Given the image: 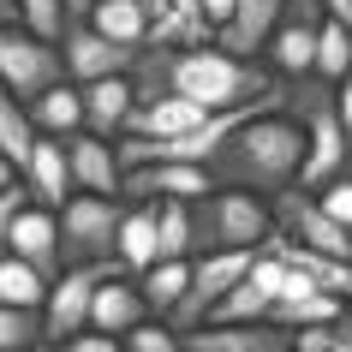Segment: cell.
<instances>
[{
  "mask_svg": "<svg viewBox=\"0 0 352 352\" xmlns=\"http://www.w3.org/2000/svg\"><path fill=\"white\" fill-rule=\"evenodd\" d=\"M155 233H162V257L155 263H191V204L162 197L155 204Z\"/></svg>",
  "mask_w": 352,
  "mask_h": 352,
  "instance_id": "obj_23",
  "label": "cell"
},
{
  "mask_svg": "<svg viewBox=\"0 0 352 352\" xmlns=\"http://www.w3.org/2000/svg\"><path fill=\"white\" fill-rule=\"evenodd\" d=\"M334 113H340V131H346V144H352V84L346 78L334 84Z\"/></svg>",
  "mask_w": 352,
  "mask_h": 352,
  "instance_id": "obj_33",
  "label": "cell"
},
{
  "mask_svg": "<svg viewBox=\"0 0 352 352\" xmlns=\"http://www.w3.org/2000/svg\"><path fill=\"white\" fill-rule=\"evenodd\" d=\"M48 287H54L48 275H36L30 263L0 251V305H12V311H42V305H48Z\"/></svg>",
  "mask_w": 352,
  "mask_h": 352,
  "instance_id": "obj_21",
  "label": "cell"
},
{
  "mask_svg": "<svg viewBox=\"0 0 352 352\" xmlns=\"http://www.w3.org/2000/svg\"><path fill=\"white\" fill-rule=\"evenodd\" d=\"M6 186H19V167H12L6 155H0V191H6Z\"/></svg>",
  "mask_w": 352,
  "mask_h": 352,
  "instance_id": "obj_37",
  "label": "cell"
},
{
  "mask_svg": "<svg viewBox=\"0 0 352 352\" xmlns=\"http://www.w3.org/2000/svg\"><path fill=\"white\" fill-rule=\"evenodd\" d=\"M24 346H42V311L0 305V352H24Z\"/></svg>",
  "mask_w": 352,
  "mask_h": 352,
  "instance_id": "obj_26",
  "label": "cell"
},
{
  "mask_svg": "<svg viewBox=\"0 0 352 352\" xmlns=\"http://www.w3.org/2000/svg\"><path fill=\"white\" fill-rule=\"evenodd\" d=\"M340 316H346V298H334V293H322V287H311V293L280 298L275 311H269V322H275V329H287V334H298V329H322V322H340Z\"/></svg>",
  "mask_w": 352,
  "mask_h": 352,
  "instance_id": "obj_19",
  "label": "cell"
},
{
  "mask_svg": "<svg viewBox=\"0 0 352 352\" xmlns=\"http://www.w3.org/2000/svg\"><path fill=\"white\" fill-rule=\"evenodd\" d=\"M120 215H126V204H120V197H90V191H72V197L54 209V221H60V269L113 263V233H120Z\"/></svg>",
  "mask_w": 352,
  "mask_h": 352,
  "instance_id": "obj_4",
  "label": "cell"
},
{
  "mask_svg": "<svg viewBox=\"0 0 352 352\" xmlns=\"http://www.w3.org/2000/svg\"><path fill=\"white\" fill-rule=\"evenodd\" d=\"M6 257H19V263H30L36 275H48L54 280L60 275V221L48 215V209H24L19 221H12V233H6Z\"/></svg>",
  "mask_w": 352,
  "mask_h": 352,
  "instance_id": "obj_13",
  "label": "cell"
},
{
  "mask_svg": "<svg viewBox=\"0 0 352 352\" xmlns=\"http://www.w3.org/2000/svg\"><path fill=\"white\" fill-rule=\"evenodd\" d=\"M96 30V36H108L113 48H149V12H144V0H102L90 19H84Z\"/></svg>",
  "mask_w": 352,
  "mask_h": 352,
  "instance_id": "obj_17",
  "label": "cell"
},
{
  "mask_svg": "<svg viewBox=\"0 0 352 352\" xmlns=\"http://www.w3.org/2000/svg\"><path fill=\"white\" fill-rule=\"evenodd\" d=\"M346 322H352V298H346Z\"/></svg>",
  "mask_w": 352,
  "mask_h": 352,
  "instance_id": "obj_38",
  "label": "cell"
},
{
  "mask_svg": "<svg viewBox=\"0 0 352 352\" xmlns=\"http://www.w3.org/2000/svg\"><path fill=\"white\" fill-rule=\"evenodd\" d=\"M0 30H19V0H0Z\"/></svg>",
  "mask_w": 352,
  "mask_h": 352,
  "instance_id": "obj_36",
  "label": "cell"
},
{
  "mask_svg": "<svg viewBox=\"0 0 352 352\" xmlns=\"http://www.w3.org/2000/svg\"><path fill=\"white\" fill-rule=\"evenodd\" d=\"M138 322H149V305H144V293H138V275L113 269V275L96 287V298H90V329L120 340V334H131Z\"/></svg>",
  "mask_w": 352,
  "mask_h": 352,
  "instance_id": "obj_12",
  "label": "cell"
},
{
  "mask_svg": "<svg viewBox=\"0 0 352 352\" xmlns=\"http://www.w3.org/2000/svg\"><path fill=\"white\" fill-rule=\"evenodd\" d=\"M298 162H305V126L293 120V108H263L209 162V186L275 197V191H287L298 179Z\"/></svg>",
  "mask_w": 352,
  "mask_h": 352,
  "instance_id": "obj_2",
  "label": "cell"
},
{
  "mask_svg": "<svg viewBox=\"0 0 352 352\" xmlns=\"http://www.w3.org/2000/svg\"><path fill=\"white\" fill-rule=\"evenodd\" d=\"M24 209H30V191H24V179H19V186L0 191V251H6V233H12V221H19Z\"/></svg>",
  "mask_w": 352,
  "mask_h": 352,
  "instance_id": "obj_30",
  "label": "cell"
},
{
  "mask_svg": "<svg viewBox=\"0 0 352 352\" xmlns=\"http://www.w3.org/2000/svg\"><path fill=\"white\" fill-rule=\"evenodd\" d=\"M186 280H191V263H155V269H144V275H138V293H144V305H149V316H155V322H167V316L179 311Z\"/></svg>",
  "mask_w": 352,
  "mask_h": 352,
  "instance_id": "obj_20",
  "label": "cell"
},
{
  "mask_svg": "<svg viewBox=\"0 0 352 352\" xmlns=\"http://www.w3.org/2000/svg\"><path fill=\"white\" fill-rule=\"evenodd\" d=\"M346 72H352V36L340 30V24L322 19V30H316V72H311V78H322V84H340Z\"/></svg>",
  "mask_w": 352,
  "mask_h": 352,
  "instance_id": "obj_24",
  "label": "cell"
},
{
  "mask_svg": "<svg viewBox=\"0 0 352 352\" xmlns=\"http://www.w3.org/2000/svg\"><path fill=\"white\" fill-rule=\"evenodd\" d=\"M84 131L96 138H120L138 108V90H131V78H102V84H84Z\"/></svg>",
  "mask_w": 352,
  "mask_h": 352,
  "instance_id": "obj_16",
  "label": "cell"
},
{
  "mask_svg": "<svg viewBox=\"0 0 352 352\" xmlns=\"http://www.w3.org/2000/svg\"><path fill=\"white\" fill-rule=\"evenodd\" d=\"M275 233L269 197L257 191H233V186H209L191 204V251H263V239Z\"/></svg>",
  "mask_w": 352,
  "mask_h": 352,
  "instance_id": "obj_3",
  "label": "cell"
},
{
  "mask_svg": "<svg viewBox=\"0 0 352 352\" xmlns=\"http://www.w3.org/2000/svg\"><path fill=\"white\" fill-rule=\"evenodd\" d=\"M66 84V66H60V42H42L30 30H0V90L19 96L24 108L36 102L42 90Z\"/></svg>",
  "mask_w": 352,
  "mask_h": 352,
  "instance_id": "obj_5",
  "label": "cell"
},
{
  "mask_svg": "<svg viewBox=\"0 0 352 352\" xmlns=\"http://www.w3.org/2000/svg\"><path fill=\"white\" fill-rule=\"evenodd\" d=\"M144 54V48H138ZM138 54L131 48H113L108 36H96L90 24H72L66 36H60V66H66V84H102V78H131V66H138Z\"/></svg>",
  "mask_w": 352,
  "mask_h": 352,
  "instance_id": "obj_7",
  "label": "cell"
},
{
  "mask_svg": "<svg viewBox=\"0 0 352 352\" xmlns=\"http://www.w3.org/2000/svg\"><path fill=\"white\" fill-rule=\"evenodd\" d=\"M30 126H36V138H78L84 131V96H78V84L42 90L30 102Z\"/></svg>",
  "mask_w": 352,
  "mask_h": 352,
  "instance_id": "obj_18",
  "label": "cell"
},
{
  "mask_svg": "<svg viewBox=\"0 0 352 352\" xmlns=\"http://www.w3.org/2000/svg\"><path fill=\"white\" fill-rule=\"evenodd\" d=\"M96 6H102V0H66V19H72V24H84V19L96 12Z\"/></svg>",
  "mask_w": 352,
  "mask_h": 352,
  "instance_id": "obj_35",
  "label": "cell"
},
{
  "mask_svg": "<svg viewBox=\"0 0 352 352\" xmlns=\"http://www.w3.org/2000/svg\"><path fill=\"white\" fill-rule=\"evenodd\" d=\"M24 352H42V346H24Z\"/></svg>",
  "mask_w": 352,
  "mask_h": 352,
  "instance_id": "obj_39",
  "label": "cell"
},
{
  "mask_svg": "<svg viewBox=\"0 0 352 352\" xmlns=\"http://www.w3.org/2000/svg\"><path fill=\"white\" fill-rule=\"evenodd\" d=\"M19 24L30 30V36H42V42H60L66 30H72L66 0H19Z\"/></svg>",
  "mask_w": 352,
  "mask_h": 352,
  "instance_id": "obj_25",
  "label": "cell"
},
{
  "mask_svg": "<svg viewBox=\"0 0 352 352\" xmlns=\"http://www.w3.org/2000/svg\"><path fill=\"white\" fill-rule=\"evenodd\" d=\"M120 263H84V269H60L54 287H48V305H42V346H54L66 334L90 329V298L96 287L113 275Z\"/></svg>",
  "mask_w": 352,
  "mask_h": 352,
  "instance_id": "obj_6",
  "label": "cell"
},
{
  "mask_svg": "<svg viewBox=\"0 0 352 352\" xmlns=\"http://www.w3.org/2000/svg\"><path fill=\"white\" fill-rule=\"evenodd\" d=\"M311 197H316V209H322L329 221H340V227L352 233V173L329 179V186H322V191H311Z\"/></svg>",
  "mask_w": 352,
  "mask_h": 352,
  "instance_id": "obj_29",
  "label": "cell"
},
{
  "mask_svg": "<svg viewBox=\"0 0 352 352\" xmlns=\"http://www.w3.org/2000/svg\"><path fill=\"white\" fill-rule=\"evenodd\" d=\"M30 149H36V126H30V108H24L19 96L0 90V155L24 173V162H30Z\"/></svg>",
  "mask_w": 352,
  "mask_h": 352,
  "instance_id": "obj_22",
  "label": "cell"
},
{
  "mask_svg": "<svg viewBox=\"0 0 352 352\" xmlns=\"http://www.w3.org/2000/svg\"><path fill=\"white\" fill-rule=\"evenodd\" d=\"M131 90L138 102L155 96H186L204 113H227V108H287L293 90L269 78L251 60H233L221 48H144L131 66Z\"/></svg>",
  "mask_w": 352,
  "mask_h": 352,
  "instance_id": "obj_1",
  "label": "cell"
},
{
  "mask_svg": "<svg viewBox=\"0 0 352 352\" xmlns=\"http://www.w3.org/2000/svg\"><path fill=\"white\" fill-rule=\"evenodd\" d=\"M19 179H24V191H30V204L54 215V209L72 197V173H66V138H36V149H30V162H24Z\"/></svg>",
  "mask_w": 352,
  "mask_h": 352,
  "instance_id": "obj_14",
  "label": "cell"
},
{
  "mask_svg": "<svg viewBox=\"0 0 352 352\" xmlns=\"http://www.w3.org/2000/svg\"><path fill=\"white\" fill-rule=\"evenodd\" d=\"M197 12H204L209 42H215V30H221V24H227V12H233V0H197Z\"/></svg>",
  "mask_w": 352,
  "mask_h": 352,
  "instance_id": "obj_32",
  "label": "cell"
},
{
  "mask_svg": "<svg viewBox=\"0 0 352 352\" xmlns=\"http://www.w3.org/2000/svg\"><path fill=\"white\" fill-rule=\"evenodd\" d=\"M346 84H352V72H346Z\"/></svg>",
  "mask_w": 352,
  "mask_h": 352,
  "instance_id": "obj_40",
  "label": "cell"
},
{
  "mask_svg": "<svg viewBox=\"0 0 352 352\" xmlns=\"http://www.w3.org/2000/svg\"><path fill=\"white\" fill-rule=\"evenodd\" d=\"M155 257H162L155 204H126V215H120V233H113V263H120L126 275H144V269H155Z\"/></svg>",
  "mask_w": 352,
  "mask_h": 352,
  "instance_id": "obj_15",
  "label": "cell"
},
{
  "mask_svg": "<svg viewBox=\"0 0 352 352\" xmlns=\"http://www.w3.org/2000/svg\"><path fill=\"white\" fill-rule=\"evenodd\" d=\"M293 352H352V322H322V329H298L293 334Z\"/></svg>",
  "mask_w": 352,
  "mask_h": 352,
  "instance_id": "obj_27",
  "label": "cell"
},
{
  "mask_svg": "<svg viewBox=\"0 0 352 352\" xmlns=\"http://www.w3.org/2000/svg\"><path fill=\"white\" fill-rule=\"evenodd\" d=\"M120 352H186V346H179V334L167 329V322L149 316V322H138L131 334H120Z\"/></svg>",
  "mask_w": 352,
  "mask_h": 352,
  "instance_id": "obj_28",
  "label": "cell"
},
{
  "mask_svg": "<svg viewBox=\"0 0 352 352\" xmlns=\"http://www.w3.org/2000/svg\"><path fill=\"white\" fill-rule=\"evenodd\" d=\"M209 191V167H179V162H149V167H126L120 173V204H197Z\"/></svg>",
  "mask_w": 352,
  "mask_h": 352,
  "instance_id": "obj_8",
  "label": "cell"
},
{
  "mask_svg": "<svg viewBox=\"0 0 352 352\" xmlns=\"http://www.w3.org/2000/svg\"><path fill=\"white\" fill-rule=\"evenodd\" d=\"M66 173H72V191L120 197V155H113V144H108V138H96V131L66 138Z\"/></svg>",
  "mask_w": 352,
  "mask_h": 352,
  "instance_id": "obj_11",
  "label": "cell"
},
{
  "mask_svg": "<svg viewBox=\"0 0 352 352\" xmlns=\"http://www.w3.org/2000/svg\"><path fill=\"white\" fill-rule=\"evenodd\" d=\"M280 6H287V0H233V12H227V24L215 30L209 48H221V54L257 66V54H269V42H275V30H280Z\"/></svg>",
  "mask_w": 352,
  "mask_h": 352,
  "instance_id": "obj_9",
  "label": "cell"
},
{
  "mask_svg": "<svg viewBox=\"0 0 352 352\" xmlns=\"http://www.w3.org/2000/svg\"><path fill=\"white\" fill-rule=\"evenodd\" d=\"M316 6H322V19H329V24H340V30L352 36V0H316Z\"/></svg>",
  "mask_w": 352,
  "mask_h": 352,
  "instance_id": "obj_34",
  "label": "cell"
},
{
  "mask_svg": "<svg viewBox=\"0 0 352 352\" xmlns=\"http://www.w3.org/2000/svg\"><path fill=\"white\" fill-rule=\"evenodd\" d=\"M42 352H120V340L84 329V334H66V340H54V346H42Z\"/></svg>",
  "mask_w": 352,
  "mask_h": 352,
  "instance_id": "obj_31",
  "label": "cell"
},
{
  "mask_svg": "<svg viewBox=\"0 0 352 352\" xmlns=\"http://www.w3.org/2000/svg\"><path fill=\"white\" fill-rule=\"evenodd\" d=\"M186 352H293V334L275 322H204L179 334Z\"/></svg>",
  "mask_w": 352,
  "mask_h": 352,
  "instance_id": "obj_10",
  "label": "cell"
}]
</instances>
